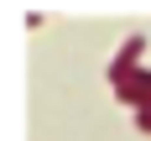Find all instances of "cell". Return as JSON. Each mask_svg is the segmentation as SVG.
<instances>
[{
	"instance_id": "obj_1",
	"label": "cell",
	"mask_w": 151,
	"mask_h": 141,
	"mask_svg": "<svg viewBox=\"0 0 151 141\" xmlns=\"http://www.w3.org/2000/svg\"><path fill=\"white\" fill-rule=\"evenodd\" d=\"M141 58H146V31H130V37L120 42V52L109 58V68H104V73H109V89H115V84H125V78L136 73Z\"/></svg>"
},
{
	"instance_id": "obj_2",
	"label": "cell",
	"mask_w": 151,
	"mask_h": 141,
	"mask_svg": "<svg viewBox=\"0 0 151 141\" xmlns=\"http://www.w3.org/2000/svg\"><path fill=\"white\" fill-rule=\"evenodd\" d=\"M115 99H120L125 110H151V68L146 63H141L125 84H115Z\"/></svg>"
},
{
	"instance_id": "obj_3",
	"label": "cell",
	"mask_w": 151,
	"mask_h": 141,
	"mask_svg": "<svg viewBox=\"0 0 151 141\" xmlns=\"http://www.w3.org/2000/svg\"><path fill=\"white\" fill-rule=\"evenodd\" d=\"M130 120H136V131H141V136H151V110H136Z\"/></svg>"
}]
</instances>
